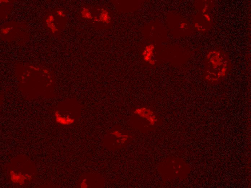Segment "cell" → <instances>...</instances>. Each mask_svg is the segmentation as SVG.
Segmentation results:
<instances>
[{"label": "cell", "mask_w": 251, "mask_h": 188, "mask_svg": "<svg viewBox=\"0 0 251 188\" xmlns=\"http://www.w3.org/2000/svg\"><path fill=\"white\" fill-rule=\"evenodd\" d=\"M206 61V80L212 83H218L229 72V60L226 56H222L221 53H213L212 56L209 54Z\"/></svg>", "instance_id": "1"}, {"label": "cell", "mask_w": 251, "mask_h": 188, "mask_svg": "<svg viewBox=\"0 0 251 188\" xmlns=\"http://www.w3.org/2000/svg\"><path fill=\"white\" fill-rule=\"evenodd\" d=\"M10 179L12 182L19 184L20 185L24 184L25 181H30L26 176V174H22L21 173H16L14 170L10 172Z\"/></svg>", "instance_id": "2"}, {"label": "cell", "mask_w": 251, "mask_h": 188, "mask_svg": "<svg viewBox=\"0 0 251 188\" xmlns=\"http://www.w3.org/2000/svg\"><path fill=\"white\" fill-rule=\"evenodd\" d=\"M56 122L58 124L67 126L73 124L75 122V119L71 117L70 116H63L59 112H56L55 114Z\"/></svg>", "instance_id": "3"}, {"label": "cell", "mask_w": 251, "mask_h": 188, "mask_svg": "<svg viewBox=\"0 0 251 188\" xmlns=\"http://www.w3.org/2000/svg\"><path fill=\"white\" fill-rule=\"evenodd\" d=\"M155 47L153 45L150 44L146 46L143 53L144 59L146 61H149L153 55Z\"/></svg>", "instance_id": "4"}, {"label": "cell", "mask_w": 251, "mask_h": 188, "mask_svg": "<svg viewBox=\"0 0 251 188\" xmlns=\"http://www.w3.org/2000/svg\"><path fill=\"white\" fill-rule=\"evenodd\" d=\"M99 20L103 22L109 24L110 22L111 18L109 15L108 12L106 10L102 9V12L99 16Z\"/></svg>", "instance_id": "5"}, {"label": "cell", "mask_w": 251, "mask_h": 188, "mask_svg": "<svg viewBox=\"0 0 251 188\" xmlns=\"http://www.w3.org/2000/svg\"><path fill=\"white\" fill-rule=\"evenodd\" d=\"M82 17L88 19L93 18L90 12L89 9L86 8H83V11L82 12Z\"/></svg>", "instance_id": "6"}, {"label": "cell", "mask_w": 251, "mask_h": 188, "mask_svg": "<svg viewBox=\"0 0 251 188\" xmlns=\"http://www.w3.org/2000/svg\"><path fill=\"white\" fill-rule=\"evenodd\" d=\"M80 187L81 188H87L88 187V185L87 183V179H84L82 181L80 185Z\"/></svg>", "instance_id": "7"}, {"label": "cell", "mask_w": 251, "mask_h": 188, "mask_svg": "<svg viewBox=\"0 0 251 188\" xmlns=\"http://www.w3.org/2000/svg\"><path fill=\"white\" fill-rule=\"evenodd\" d=\"M94 21L95 22H99V21L100 20H99V19H98L97 18V17H95V18L94 19Z\"/></svg>", "instance_id": "8"}, {"label": "cell", "mask_w": 251, "mask_h": 188, "mask_svg": "<svg viewBox=\"0 0 251 188\" xmlns=\"http://www.w3.org/2000/svg\"><path fill=\"white\" fill-rule=\"evenodd\" d=\"M185 24L182 23L181 24V28H183L185 27Z\"/></svg>", "instance_id": "9"}]
</instances>
